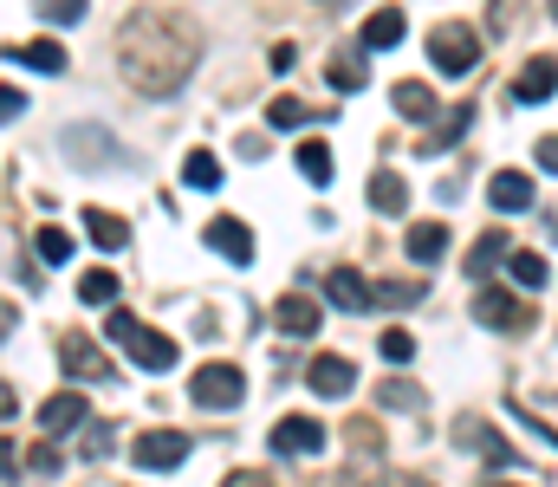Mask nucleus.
Listing matches in <instances>:
<instances>
[{"label":"nucleus","instance_id":"7ed1b4c3","mask_svg":"<svg viewBox=\"0 0 558 487\" xmlns=\"http://www.w3.org/2000/svg\"><path fill=\"white\" fill-rule=\"evenodd\" d=\"M428 65H435V72H448V78L474 72V65H481V33H474V26H461V20H441V26L428 33Z\"/></svg>","mask_w":558,"mask_h":487},{"label":"nucleus","instance_id":"6ab92c4d","mask_svg":"<svg viewBox=\"0 0 558 487\" xmlns=\"http://www.w3.org/2000/svg\"><path fill=\"white\" fill-rule=\"evenodd\" d=\"M403 247H410L416 267H435V260L448 254V228H441V221H416V228L403 234Z\"/></svg>","mask_w":558,"mask_h":487},{"label":"nucleus","instance_id":"0eeeda50","mask_svg":"<svg viewBox=\"0 0 558 487\" xmlns=\"http://www.w3.org/2000/svg\"><path fill=\"white\" fill-rule=\"evenodd\" d=\"M474 319L494 325V331H520L533 313H526V300H513L507 287H481V293H474Z\"/></svg>","mask_w":558,"mask_h":487},{"label":"nucleus","instance_id":"37998d69","mask_svg":"<svg viewBox=\"0 0 558 487\" xmlns=\"http://www.w3.org/2000/svg\"><path fill=\"white\" fill-rule=\"evenodd\" d=\"M13 475H20V462H13V449L0 442V482H13Z\"/></svg>","mask_w":558,"mask_h":487},{"label":"nucleus","instance_id":"2f4dec72","mask_svg":"<svg viewBox=\"0 0 558 487\" xmlns=\"http://www.w3.org/2000/svg\"><path fill=\"white\" fill-rule=\"evenodd\" d=\"M267 124H274V131H299V124H312V111H305L299 98H274V105H267Z\"/></svg>","mask_w":558,"mask_h":487},{"label":"nucleus","instance_id":"a878e982","mask_svg":"<svg viewBox=\"0 0 558 487\" xmlns=\"http://www.w3.org/2000/svg\"><path fill=\"white\" fill-rule=\"evenodd\" d=\"M507 273H513V287H546V254H533V247H513L507 254Z\"/></svg>","mask_w":558,"mask_h":487},{"label":"nucleus","instance_id":"cd10ccee","mask_svg":"<svg viewBox=\"0 0 558 487\" xmlns=\"http://www.w3.org/2000/svg\"><path fill=\"white\" fill-rule=\"evenodd\" d=\"M299 175H305L312 188H325V182H331V150H325V144H299Z\"/></svg>","mask_w":558,"mask_h":487},{"label":"nucleus","instance_id":"f704fd0d","mask_svg":"<svg viewBox=\"0 0 558 487\" xmlns=\"http://www.w3.org/2000/svg\"><path fill=\"white\" fill-rule=\"evenodd\" d=\"M111 449V423H85L78 429V455H105Z\"/></svg>","mask_w":558,"mask_h":487},{"label":"nucleus","instance_id":"f03ea898","mask_svg":"<svg viewBox=\"0 0 558 487\" xmlns=\"http://www.w3.org/2000/svg\"><path fill=\"white\" fill-rule=\"evenodd\" d=\"M105 331H111L118 344H131V364H137V370H175V338H162V331L137 325V313H111Z\"/></svg>","mask_w":558,"mask_h":487},{"label":"nucleus","instance_id":"4be33fe9","mask_svg":"<svg viewBox=\"0 0 558 487\" xmlns=\"http://www.w3.org/2000/svg\"><path fill=\"white\" fill-rule=\"evenodd\" d=\"M85 234L105 247V254H118V247H131V228L111 215V208H85Z\"/></svg>","mask_w":558,"mask_h":487},{"label":"nucleus","instance_id":"c9c22d12","mask_svg":"<svg viewBox=\"0 0 558 487\" xmlns=\"http://www.w3.org/2000/svg\"><path fill=\"white\" fill-rule=\"evenodd\" d=\"M520 7H526V0H487V26H494V33H507V26L520 20Z\"/></svg>","mask_w":558,"mask_h":487},{"label":"nucleus","instance_id":"5701e85b","mask_svg":"<svg viewBox=\"0 0 558 487\" xmlns=\"http://www.w3.org/2000/svg\"><path fill=\"white\" fill-rule=\"evenodd\" d=\"M507 254H513V241H507L500 228H487V234L474 241V254H468V273H474V280H487V273H494V267H500Z\"/></svg>","mask_w":558,"mask_h":487},{"label":"nucleus","instance_id":"f3484780","mask_svg":"<svg viewBox=\"0 0 558 487\" xmlns=\"http://www.w3.org/2000/svg\"><path fill=\"white\" fill-rule=\"evenodd\" d=\"M7 59L13 65H33V72H65V46L59 39H13Z\"/></svg>","mask_w":558,"mask_h":487},{"label":"nucleus","instance_id":"aec40b11","mask_svg":"<svg viewBox=\"0 0 558 487\" xmlns=\"http://www.w3.org/2000/svg\"><path fill=\"white\" fill-rule=\"evenodd\" d=\"M390 105H397V118H410V124H428V118H435V92H428L422 78H403V85L390 92Z\"/></svg>","mask_w":558,"mask_h":487},{"label":"nucleus","instance_id":"f257e3e1","mask_svg":"<svg viewBox=\"0 0 558 487\" xmlns=\"http://www.w3.org/2000/svg\"><path fill=\"white\" fill-rule=\"evenodd\" d=\"M195 59H202V46H195V26H189L182 13L149 7V13H131V20H124L118 65H124V78L137 85L143 98H175V92L189 85Z\"/></svg>","mask_w":558,"mask_h":487},{"label":"nucleus","instance_id":"2eb2a0df","mask_svg":"<svg viewBox=\"0 0 558 487\" xmlns=\"http://www.w3.org/2000/svg\"><path fill=\"white\" fill-rule=\"evenodd\" d=\"M39 429H46V436L85 429V397H78V390H59V397H46V403H39Z\"/></svg>","mask_w":558,"mask_h":487},{"label":"nucleus","instance_id":"7c9ffc66","mask_svg":"<svg viewBox=\"0 0 558 487\" xmlns=\"http://www.w3.org/2000/svg\"><path fill=\"white\" fill-rule=\"evenodd\" d=\"M377 351H384V364H397V370H403V364H416V338H410V331H403V325H390V331H384V344H377Z\"/></svg>","mask_w":558,"mask_h":487},{"label":"nucleus","instance_id":"bb28decb","mask_svg":"<svg viewBox=\"0 0 558 487\" xmlns=\"http://www.w3.org/2000/svg\"><path fill=\"white\" fill-rule=\"evenodd\" d=\"M182 182L189 188H221V162L208 157V150H189L182 157Z\"/></svg>","mask_w":558,"mask_h":487},{"label":"nucleus","instance_id":"ea45409f","mask_svg":"<svg viewBox=\"0 0 558 487\" xmlns=\"http://www.w3.org/2000/svg\"><path fill=\"white\" fill-rule=\"evenodd\" d=\"M533 157H539L546 175H558V137H539V150H533Z\"/></svg>","mask_w":558,"mask_h":487},{"label":"nucleus","instance_id":"72a5a7b5","mask_svg":"<svg viewBox=\"0 0 558 487\" xmlns=\"http://www.w3.org/2000/svg\"><path fill=\"white\" fill-rule=\"evenodd\" d=\"M377 403H384V410H422V390H416V383H397V377H390V383L377 390Z\"/></svg>","mask_w":558,"mask_h":487},{"label":"nucleus","instance_id":"39448f33","mask_svg":"<svg viewBox=\"0 0 558 487\" xmlns=\"http://www.w3.org/2000/svg\"><path fill=\"white\" fill-rule=\"evenodd\" d=\"M182 455H189V436H182V429H143L137 449H131V462H137V468H149V475L182 468Z\"/></svg>","mask_w":558,"mask_h":487},{"label":"nucleus","instance_id":"4468645a","mask_svg":"<svg viewBox=\"0 0 558 487\" xmlns=\"http://www.w3.org/2000/svg\"><path fill=\"white\" fill-rule=\"evenodd\" d=\"M487 202H494L500 215H526V208H533V175H526V169H500V175L487 182Z\"/></svg>","mask_w":558,"mask_h":487},{"label":"nucleus","instance_id":"e433bc0d","mask_svg":"<svg viewBox=\"0 0 558 487\" xmlns=\"http://www.w3.org/2000/svg\"><path fill=\"white\" fill-rule=\"evenodd\" d=\"M20 111H26V92L20 85H0V124H13Z\"/></svg>","mask_w":558,"mask_h":487},{"label":"nucleus","instance_id":"dca6fc26","mask_svg":"<svg viewBox=\"0 0 558 487\" xmlns=\"http://www.w3.org/2000/svg\"><path fill=\"white\" fill-rule=\"evenodd\" d=\"M274 325L279 331H292V338H312L318 325H325V313H318V300H305V293H286L274 306Z\"/></svg>","mask_w":558,"mask_h":487},{"label":"nucleus","instance_id":"b1692460","mask_svg":"<svg viewBox=\"0 0 558 487\" xmlns=\"http://www.w3.org/2000/svg\"><path fill=\"white\" fill-rule=\"evenodd\" d=\"M325 72H331V85H338V92H364V46H338Z\"/></svg>","mask_w":558,"mask_h":487},{"label":"nucleus","instance_id":"a211bd4d","mask_svg":"<svg viewBox=\"0 0 558 487\" xmlns=\"http://www.w3.org/2000/svg\"><path fill=\"white\" fill-rule=\"evenodd\" d=\"M325 293H331V306H344V313H364V306H371V280H364L357 267H338V273L325 280Z\"/></svg>","mask_w":558,"mask_h":487},{"label":"nucleus","instance_id":"c756f323","mask_svg":"<svg viewBox=\"0 0 558 487\" xmlns=\"http://www.w3.org/2000/svg\"><path fill=\"white\" fill-rule=\"evenodd\" d=\"M78 300H85V306H111V300H118V273H105V267L85 273V280H78Z\"/></svg>","mask_w":558,"mask_h":487},{"label":"nucleus","instance_id":"79ce46f5","mask_svg":"<svg viewBox=\"0 0 558 487\" xmlns=\"http://www.w3.org/2000/svg\"><path fill=\"white\" fill-rule=\"evenodd\" d=\"M13 410H20V397H13V383H7V377H0V423H7V416H13Z\"/></svg>","mask_w":558,"mask_h":487},{"label":"nucleus","instance_id":"9d476101","mask_svg":"<svg viewBox=\"0 0 558 487\" xmlns=\"http://www.w3.org/2000/svg\"><path fill=\"white\" fill-rule=\"evenodd\" d=\"M305 383H312L318 397H351V390H357V370H351V357H338V351H318V357L305 364Z\"/></svg>","mask_w":558,"mask_h":487},{"label":"nucleus","instance_id":"423d86ee","mask_svg":"<svg viewBox=\"0 0 558 487\" xmlns=\"http://www.w3.org/2000/svg\"><path fill=\"white\" fill-rule=\"evenodd\" d=\"M454 442H461V449H481V462H494V468H513V462H520L513 442H507L500 429H487L481 416H461V423H454Z\"/></svg>","mask_w":558,"mask_h":487},{"label":"nucleus","instance_id":"58836bf2","mask_svg":"<svg viewBox=\"0 0 558 487\" xmlns=\"http://www.w3.org/2000/svg\"><path fill=\"white\" fill-rule=\"evenodd\" d=\"M221 487H274V482H267L260 468H234V475H228V482H221Z\"/></svg>","mask_w":558,"mask_h":487},{"label":"nucleus","instance_id":"412c9836","mask_svg":"<svg viewBox=\"0 0 558 487\" xmlns=\"http://www.w3.org/2000/svg\"><path fill=\"white\" fill-rule=\"evenodd\" d=\"M371 208H377V215H403V208H410V182L390 175V169H377V175H371Z\"/></svg>","mask_w":558,"mask_h":487},{"label":"nucleus","instance_id":"473e14b6","mask_svg":"<svg viewBox=\"0 0 558 487\" xmlns=\"http://www.w3.org/2000/svg\"><path fill=\"white\" fill-rule=\"evenodd\" d=\"M33 13L46 26H72V20H85V0H33Z\"/></svg>","mask_w":558,"mask_h":487},{"label":"nucleus","instance_id":"1a4fd4ad","mask_svg":"<svg viewBox=\"0 0 558 487\" xmlns=\"http://www.w3.org/2000/svg\"><path fill=\"white\" fill-rule=\"evenodd\" d=\"M59 364H65V377H85V383H105V377H111V364L98 357V344H92L85 331H65V338H59Z\"/></svg>","mask_w":558,"mask_h":487},{"label":"nucleus","instance_id":"a19ab883","mask_svg":"<svg viewBox=\"0 0 558 487\" xmlns=\"http://www.w3.org/2000/svg\"><path fill=\"white\" fill-rule=\"evenodd\" d=\"M292 65H299V46H292V39H286V46H274V72H292Z\"/></svg>","mask_w":558,"mask_h":487},{"label":"nucleus","instance_id":"4c0bfd02","mask_svg":"<svg viewBox=\"0 0 558 487\" xmlns=\"http://www.w3.org/2000/svg\"><path fill=\"white\" fill-rule=\"evenodd\" d=\"M33 468H39V475H59L65 462H59V449H52V442H33Z\"/></svg>","mask_w":558,"mask_h":487},{"label":"nucleus","instance_id":"9b49d317","mask_svg":"<svg viewBox=\"0 0 558 487\" xmlns=\"http://www.w3.org/2000/svg\"><path fill=\"white\" fill-rule=\"evenodd\" d=\"M403 33H410V13H403V7H377V13L357 26V46H364V52H390V46H403Z\"/></svg>","mask_w":558,"mask_h":487},{"label":"nucleus","instance_id":"6e6552de","mask_svg":"<svg viewBox=\"0 0 558 487\" xmlns=\"http://www.w3.org/2000/svg\"><path fill=\"white\" fill-rule=\"evenodd\" d=\"M202 241H208L221 260H241V267L254 260V228H247V221H234V215H215V221L202 228Z\"/></svg>","mask_w":558,"mask_h":487},{"label":"nucleus","instance_id":"49530a36","mask_svg":"<svg viewBox=\"0 0 558 487\" xmlns=\"http://www.w3.org/2000/svg\"><path fill=\"white\" fill-rule=\"evenodd\" d=\"M553 13H558V0H553Z\"/></svg>","mask_w":558,"mask_h":487},{"label":"nucleus","instance_id":"f8f14e48","mask_svg":"<svg viewBox=\"0 0 558 487\" xmlns=\"http://www.w3.org/2000/svg\"><path fill=\"white\" fill-rule=\"evenodd\" d=\"M325 449V429L312 416H279L274 423V455H318Z\"/></svg>","mask_w":558,"mask_h":487},{"label":"nucleus","instance_id":"20e7f679","mask_svg":"<svg viewBox=\"0 0 558 487\" xmlns=\"http://www.w3.org/2000/svg\"><path fill=\"white\" fill-rule=\"evenodd\" d=\"M247 397V377H241V364H202L195 377H189V403H202V410H234Z\"/></svg>","mask_w":558,"mask_h":487},{"label":"nucleus","instance_id":"c85d7f7f","mask_svg":"<svg viewBox=\"0 0 558 487\" xmlns=\"http://www.w3.org/2000/svg\"><path fill=\"white\" fill-rule=\"evenodd\" d=\"M33 247H39V260H46V267H65V260H72V234H65V228H39V234H33Z\"/></svg>","mask_w":558,"mask_h":487},{"label":"nucleus","instance_id":"ddd939ff","mask_svg":"<svg viewBox=\"0 0 558 487\" xmlns=\"http://www.w3.org/2000/svg\"><path fill=\"white\" fill-rule=\"evenodd\" d=\"M553 92H558V59H553V52L526 59V65H520V78H513V98H520V105H546Z\"/></svg>","mask_w":558,"mask_h":487},{"label":"nucleus","instance_id":"393cba45","mask_svg":"<svg viewBox=\"0 0 558 487\" xmlns=\"http://www.w3.org/2000/svg\"><path fill=\"white\" fill-rule=\"evenodd\" d=\"M371 306L410 313V306H422V280H384V287H371Z\"/></svg>","mask_w":558,"mask_h":487},{"label":"nucleus","instance_id":"c03bdc74","mask_svg":"<svg viewBox=\"0 0 558 487\" xmlns=\"http://www.w3.org/2000/svg\"><path fill=\"white\" fill-rule=\"evenodd\" d=\"M7 331H13V306H0V338H7Z\"/></svg>","mask_w":558,"mask_h":487},{"label":"nucleus","instance_id":"a18cd8bd","mask_svg":"<svg viewBox=\"0 0 558 487\" xmlns=\"http://www.w3.org/2000/svg\"><path fill=\"white\" fill-rule=\"evenodd\" d=\"M494 487H520V482H494Z\"/></svg>","mask_w":558,"mask_h":487}]
</instances>
